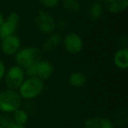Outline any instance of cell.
Listing matches in <instances>:
<instances>
[{
	"label": "cell",
	"mask_w": 128,
	"mask_h": 128,
	"mask_svg": "<svg viewBox=\"0 0 128 128\" xmlns=\"http://www.w3.org/2000/svg\"><path fill=\"white\" fill-rule=\"evenodd\" d=\"M45 82L37 78H27L18 89L22 100H31L36 98L44 92Z\"/></svg>",
	"instance_id": "obj_1"
},
{
	"label": "cell",
	"mask_w": 128,
	"mask_h": 128,
	"mask_svg": "<svg viewBox=\"0 0 128 128\" xmlns=\"http://www.w3.org/2000/svg\"><path fill=\"white\" fill-rule=\"evenodd\" d=\"M22 98L18 91L5 89L0 92V112L3 113H13L21 108Z\"/></svg>",
	"instance_id": "obj_2"
},
{
	"label": "cell",
	"mask_w": 128,
	"mask_h": 128,
	"mask_svg": "<svg viewBox=\"0 0 128 128\" xmlns=\"http://www.w3.org/2000/svg\"><path fill=\"white\" fill-rule=\"evenodd\" d=\"M41 51L40 49L34 46L24 47L19 49V51L15 54V61L17 66L26 70L28 67L38 62L41 59Z\"/></svg>",
	"instance_id": "obj_3"
},
{
	"label": "cell",
	"mask_w": 128,
	"mask_h": 128,
	"mask_svg": "<svg viewBox=\"0 0 128 128\" xmlns=\"http://www.w3.org/2000/svg\"><path fill=\"white\" fill-rule=\"evenodd\" d=\"M25 73L28 78H37L42 81L48 80L54 73V66L49 61L40 59L26 69Z\"/></svg>",
	"instance_id": "obj_4"
},
{
	"label": "cell",
	"mask_w": 128,
	"mask_h": 128,
	"mask_svg": "<svg viewBox=\"0 0 128 128\" xmlns=\"http://www.w3.org/2000/svg\"><path fill=\"white\" fill-rule=\"evenodd\" d=\"M4 78L7 89L18 91L19 86L26 79V73L24 69L15 64L7 70Z\"/></svg>",
	"instance_id": "obj_5"
},
{
	"label": "cell",
	"mask_w": 128,
	"mask_h": 128,
	"mask_svg": "<svg viewBox=\"0 0 128 128\" xmlns=\"http://www.w3.org/2000/svg\"><path fill=\"white\" fill-rule=\"evenodd\" d=\"M34 21L38 30L42 33L51 34L56 29V22L54 17L44 10L38 12Z\"/></svg>",
	"instance_id": "obj_6"
},
{
	"label": "cell",
	"mask_w": 128,
	"mask_h": 128,
	"mask_svg": "<svg viewBox=\"0 0 128 128\" xmlns=\"http://www.w3.org/2000/svg\"><path fill=\"white\" fill-rule=\"evenodd\" d=\"M64 49L70 54H77L83 49V40L78 34L69 32L62 38Z\"/></svg>",
	"instance_id": "obj_7"
},
{
	"label": "cell",
	"mask_w": 128,
	"mask_h": 128,
	"mask_svg": "<svg viewBox=\"0 0 128 128\" xmlns=\"http://www.w3.org/2000/svg\"><path fill=\"white\" fill-rule=\"evenodd\" d=\"M19 15L16 12H12L4 20L0 26V39L11 35H14L19 24Z\"/></svg>",
	"instance_id": "obj_8"
},
{
	"label": "cell",
	"mask_w": 128,
	"mask_h": 128,
	"mask_svg": "<svg viewBox=\"0 0 128 128\" xmlns=\"http://www.w3.org/2000/svg\"><path fill=\"white\" fill-rule=\"evenodd\" d=\"M21 46V41L16 35H11L1 39V51L7 56L15 55L19 51Z\"/></svg>",
	"instance_id": "obj_9"
},
{
	"label": "cell",
	"mask_w": 128,
	"mask_h": 128,
	"mask_svg": "<svg viewBox=\"0 0 128 128\" xmlns=\"http://www.w3.org/2000/svg\"><path fill=\"white\" fill-rule=\"evenodd\" d=\"M83 126L84 128H115L112 120L100 116H92L86 118Z\"/></svg>",
	"instance_id": "obj_10"
},
{
	"label": "cell",
	"mask_w": 128,
	"mask_h": 128,
	"mask_svg": "<svg viewBox=\"0 0 128 128\" xmlns=\"http://www.w3.org/2000/svg\"><path fill=\"white\" fill-rule=\"evenodd\" d=\"M103 7L111 14H118L126 10L128 0H103Z\"/></svg>",
	"instance_id": "obj_11"
},
{
	"label": "cell",
	"mask_w": 128,
	"mask_h": 128,
	"mask_svg": "<svg viewBox=\"0 0 128 128\" xmlns=\"http://www.w3.org/2000/svg\"><path fill=\"white\" fill-rule=\"evenodd\" d=\"M113 63L119 70L128 68V48H119L113 56Z\"/></svg>",
	"instance_id": "obj_12"
},
{
	"label": "cell",
	"mask_w": 128,
	"mask_h": 128,
	"mask_svg": "<svg viewBox=\"0 0 128 128\" xmlns=\"http://www.w3.org/2000/svg\"><path fill=\"white\" fill-rule=\"evenodd\" d=\"M62 43V38L59 33H52L42 44V48L46 52L55 50Z\"/></svg>",
	"instance_id": "obj_13"
},
{
	"label": "cell",
	"mask_w": 128,
	"mask_h": 128,
	"mask_svg": "<svg viewBox=\"0 0 128 128\" xmlns=\"http://www.w3.org/2000/svg\"><path fill=\"white\" fill-rule=\"evenodd\" d=\"M68 81L72 87L81 88L87 82V77L82 72H75L69 75Z\"/></svg>",
	"instance_id": "obj_14"
},
{
	"label": "cell",
	"mask_w": 128,
	"mask_h": 128,
	"mask_svg": "<svg viewBox=\"0 0 128 128\" xmlns=\"http://www.w3.org/2000/svg\"><path fill=\"white\" fill-rule=\"evenodd\" d=\"M104 10V7L100 3L92 2L87 8V17L91 20H97L101 18Z\"/></svg>",
	"instance_id": "obj_15"
},
{
	"label": "cell",
	"mask_w": 128,
	"mask_h": 128,
	"mask_svg": "<svg viewBox=\"0 0 128 128\" xmlns=\"http://www.w3.org/2000/svg\"><path fill=\"white\" fill-rule=\"evenodd\" d=\"M12 120L15 124H19V125L25 126L28 122L29 120V113L24 109H18L12 113Z\"/></svg>",
	"instance_id": "obj_16"
},
{
	"label": "cell",
	"mask_w": 128,
	"mask_h": 128,
	"mask_svg": "<svg viewBox=\"0 0 128 128\" xmlns=\"http://www.w3.org/2000/svg\"><path fill=\"white\" fill-rule=\"evenodd\" d=\"M62 5L67 12L71 13H77L82 10V4L79 0H62Z\"/></svg>",
	"instance_id": "obj_17"
},
{
	"label": "cell",
	"mask_w": 128,
	"mask_h": 128,
	"mask_svg": "<svg viewBox=\"0 0 128 128\" xmlns=\"http://www.w3.org/2000/svg\"><path fill=\"white\" fill-rule=\"evenodd\" d=\"M127 120H128V116H127L126 109H121L116 114L114 120L112 122L115 126H124L127 123Z\"/></svg>",
	"instance_id": "obj_18"
},
{
	"label": "cell",
	"mask_w": 128,
	"mask_h": 128,
	"mask_svg": "<svg viewBox=\"0 0 128 128\" xmlns=\"http://www.w3.org/2000/svg\"><path fill=\"white\" fill-rule=\"evenodd\" d=\"M13 123L14 122L12 120V117L9 114L4 113L0 116V126L4 128H9Z\"/></svg>",
	"instance_id": "obj_19"
},
{
	"label": "cell",
	"mask_w": 128,
	"mask_h": 128,
	"mask_svg": "<svg viewBox=\"0 0 128 128\" xmlns=\"http://www.w3.org/2000/svg\"><path fill=\"white\" fill-rule=\"evenodd\" d=\"M61 0H39V2L46 8L53 9L58 6Z\"/></svg>",
	"instance_id": "obj_20"
},
{
	"label": "cell",
	"mask_w": 128,
	"mask_h": 128,
	"mask_svg": "<svg viewBox=\"0 0 128 128\" xmlns=\"http://www.w3.org/2000/svg\"><path fill=\"white\" fill-rule=\"evenodd\" d=\"M68 26V21L66 18H62L61 20L58 21V23H56V27H58L61 30H65Z\"/></svg>",
	"instance_id": "obj_21"
},
{
	"label": "cell",
	"mask_w": 128,
	"mask_h": 128,
	"mask_svg": "<svg viewBox=\"0 0 128 128\" xmlns=\"http://www.w3.org/2000/svg\"><path fill=\"white\" fill-rule=\"evenodd\" d=\"M119 44L121 46V48H127V44H128V38L125 34H123L119 37L118 39Z\"/></svg>",
	"instance_id": "obj_22"
},
{
	"label": "cell",
	"mask_w": 128,
	"mask_h": 128,
	"mask_svg": "<svg viewBox=\"0 0 128 128\" xmlns=\"http://www.w3.org/2000/svg\"><path fill=\"white\" fill-rule=\"evenodd\" d=\"M6 72V67H5V64L4 63V61L0 58V80L5 77V74Z\"/></svg>",
	"instance_id": "obj_23"
},
{
	"label": "cell",
	"mask_w": 128,
	"mask_h": 128,
	"mask_svg": "<svg viewBox=\"0 0 128 128\" xmlns=\"http://www.w3.org/2000/svg\"><path fill=\"white\" fill-rule=\"evenodd\" d=\"M9 128H26V127L25 126H23V125H19V124L13 123Z\"/></svg>",
	"instance_id": "obj_24"
},
{
	"label": "cell",
	"mask_w": 128,
	"mask_h": 128,
	"mask_svg": "<svg viewBox=\"0 0 128 128\" xmlns=\"http://www.w3.org/2000/svg\"><path fill=\"white\" fill-rule=\"evenodd\" d=\"M4 20H5V18H4V15H3V13H2V12L0 10V26L3 24Z\"/></svg>",
	"instance_id": "obj_25"
},
{
	"label": "cell",
	"mask_w": 128,
	"mask_h": 128,
	"mask_svg": "<svg viewBox=\"0 0 128 128\" xmlns=\"http://www.w3.org/2000/svg\"><path fill=\"white\" fill-rule=\"evenodd\" d=\"M92 2H97V3H100L101 1H103V0H91Z\"/></svg>",
	"instance_id": "obj_26"
},
{
	"label": "cell",
	"mask_w": 128,
	"mask_h": 128,
	"mask_svg": "<svg viewBox=\"0 0 128 128\" xmlns=\"http://www.w3.org/2000/svg\"><path fill=\"white\" fill-rule=\"evenodd\" d=\"M0 128H4L3 126H0Z\"/></svg>",
	"instance_id": "obj_27"
},
{
	"label": "cell",
	"mask_w": 128,
	"mask_h": 128,
	"mask_svg": "<svg viewBox=\"0 0 128 128\" xmlns=\"http://www.w3.org/2000/svg\"><path fill=\"white\" fill-rule=\"evenodd\" d=\"M0 40H1V39H0Z\"/></svg>",
	"instance_id": "obj_28"
}]
</instances>
